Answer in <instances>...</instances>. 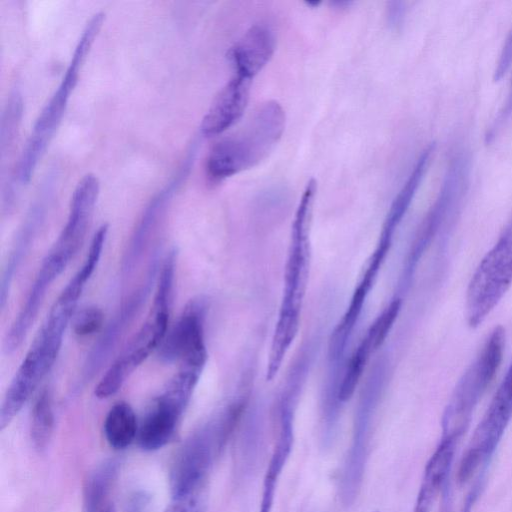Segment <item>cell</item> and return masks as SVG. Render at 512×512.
Returning <instances> with one entry per match:
<instances>
[{
  "instance_id": "6da1fadb",
  "label": "cell",
  "mask_w": 512,
  "mask_h": 512,
  "mask_svg": "<svg viewBox=\"0 0 512 512\" xmlns=\"http://www.w3.org/2000/svg\"><path fill=\"white\" fill-rule=\"evenodd\" d=\"M84 286L71 278L53 303L4 395L0 408L2 429L18 415L52 368Z\"/></svg>"
},
{
  "instance_id": "7a4b0ae2",
  "label": "cell",
  "mask_w": 512,
  "mask_h": 512,
  "mask_svg": "<svg viewBox=\"0 0 512 512\" xmlns=\"http://www.w3.org/2000/svg\"><path fill=\"white\" fill-rule=\"evenodd\" d=\"M285 122L277 101L259 105L243 127L212 146L206 160L209 178L221 181L260 164L281 139Z\"/></svg>"
},
{
  "instance_id": "3957f363",
  "label": "cell",
  "mask_w": 512,
  "mask_h": 512,
  "mask_svg": "<svg viewBox=\"0 0 512 512\" xmlns=\"http://www.w3.org/2000/svg\"><path fill=\"white\" fill-rule=\"evenodd\" d=\"M176 252L170 251L159 270L150 311L137 333L110 365L95 388L97 398L116 394L131 374L162 344L168 329L175 278Z\"/></svg>"
},
{
  "instance_id": "277c9868",
  "label": "cell",
  "mask_w": 512,
  "mask_h": 512,
  "mask_svg": "<svg viewBox=\"0 0 512 512\" xmlns=\"http://www.w3.org/2000/svg\"><path fill=\"white\" fill-rule=\"evenodd\" d=\"M104 18L103 12H97L87 22L61 82L34 123L17 165V180L21 184H27L30 181L39 160L57 130L68 100L78 82L83 62L102 27Z\"/></svg>"
},
{
  "instance_id": "5b68a950",
  "label": "cell",
  "mask_w": 512,
  "mask_h": 512,
  "mask_svg": "<svg viewBox=\"0 0 512 512\" xmlns=\"http://www.w3.org/2000/svg\"><path fill=\"white\" fill-rule=\"evenodd\" d=\"M240 413L241 406H230L220 417L199 428L184 442L171 470L170 483L174 499L197 494Z\"/></svg>"
},
{
  "instance_id": "8992f818",
  "label": "cell",
  "mask_w": 512,
  "mask_h": 512,
  "mask_svg": "<svg viewBox=\"0 0 512 512\" xmlns=\"http://www.w3.org/2000/svg\"><path fill=\"white\" fill-rule=\"evenodd\" d=\"M504 348L505 331L498 326L456 384L442 417V436L460 439L466 431L475 407L500 366Z\"/></svg>"
},
{
  "instance_id": "52a82bcc",
  "label": "cell",
  "mask_w": 512,
  "mask_h": 512,
  "mask_svg": "<svg viewBox=\"0 0 512 512\" xmlns=\"http://www.w3.org/2000/svg\"><path fill=\"white\" fill-rule=\"evenodd\" d=\"M512 284V217L476 268L466 293V318L479 326Z\"/></svg>"
},
{
  "instance_id": "ba28073f",
  "label": "cell",
  "mask_w": 512,
  "mask_h": 512,
  "mask_svg": "<svg viewBox=\"0 0 512 512\" xmlns=\"http://www.w3.org/2000/svg\"><path fill=\"white\" fill-rule=\"evenodd\" d=\"M315 194L316 189L312 186L304 189L293 222L285 299L274 338V343L285 348L293 339L298 326L299 305L306 277L308 227Z\"/></svg>"
},
{
  "instance_id": "9c48e42d",
  "label": "cell",
  "mask_w": 512,
  "mask_h": 512,
  "mask_svg": "<svg viewBox=\"0 0 512 512\" xmlns=\"http://www.w3.org/2000/svg\"><path fill=\"white\" fill-rule=\"evenodd\" d=\"M512 418V363L463 454L457 473L460 484L477 470L486 471L504 431Z\"/></svg>"
},
{
  "instance_id": "30bf717a",
  "label": "cell",
  "mask_w": 512,
  "mask_h": 512,
  "mask_svg": "<svg viewBox=\"0 0 512 512\" xmlns=\"http://www.w3.org/2000/svg\"><path fill=\"white\" fill-rule=\"evenodd\" d=\"M157 271V262H151L141 284L127 296L104 328L84 362L80 380L82 384L90 382L109 359L126 329L147 300L155 282Z\"/></svg>"
},
{
  "instance_id": "8fae6325",
  "label": "cell",
  "mask_w": 512,
  "mask_h": 512,
  "mask_svg": "<svg viewBox=\"0 0 512 512\" xmlns=\"http://www.w3.org/2000/svg\"><path fill=\"white\" fill-rule=\"evenodd\" d=\"M468 173L469 157L464 151H457L448 164L437 198L420 227L411 265L417 261L440 227L455 213L466 189Z\"/></svg>"
},
{
  "instance_id": "7c38bea8",
  "label": "cell",
  "mask_w": 512,
  "mask_h": 512,
  "mask_svg": "<svg viewBox=\"0 0 512 512\" xmlns=\"http://www.w3.org/2000/svg\"><path fill=\"white\" fill-rule=\"evenodd\" d=\"M204 304L192 300L184 308L180 318L167 332L159 348L164 362L178 360L180 364L203 369L207 360L204 340Z\"/></svg>"
},
{
  "instance_id": "4fadbf2b",
  "label": "cell",
  "mask_w": 512,
  "mask_h": 512,
  "mask_svg": "<svg viewBox=\"0 0 512 512\" xmlns=\"http://www.w3.org/2000/svg\"><path fill=\"white\" fill-rule=\"evenodd\" d=\"M251 79L235 74L218 92L204 115L200 130L206 137L225 132L243 116L248 105Z\"/></svg>"
},
{
  "instance_id": "5bb4252c",
  "label": "cell",
  "mask_w": 512,
  "mask_h": 512,
  "mask_svg": "<svg viewBox=\"0 0 512 512\" xmlns=\"http://www.w3.org/2000/svg\"><path fill=\"white\" fill-rule=\"evenodd\" d=\"M276 48L274 31L266 24L252 25L230 48L235 74L253 79L270 61Z\"/></svg>"
},
{
  "instance_id": "9a60e30c",
  "label": "cell",
  "mask_w": 512,
  "mask_h": 512,
  "mask_svg": "<svg viewBox=\"0 0 512 512\" xmlns=\"http://www.w3.org/2000/svg\"><path fill=\"white\" fill-rule=\"evenodd\" d=\"M187 405L163 391L156 398L139 428V443L144 450L154 451L165 446L176 431Z\"/></svg>"
},
{
  "instance_id": "2e32d148",
  "label": "cell",
  "mask_w": 512,
  "mask_h": 512,
  "mask_svg": "<svg viewBox=\"0 0 512 512\" xmlns=\"http://www.w3.org/2000/svg\"><path fill=\"white\" fill-rule=\"evenodd\" d=\"M189 167V164L183 165L177 177L169 186L160 191L145 208L123 256L122 272L124 274L131 273L139 263L168 200L171 198L173 191L176 189L182 176L186 174V169Z\"/></svg>"
},
{
  "instance_id": "e0dca14e",
  "label": "cell",
  "mask_w": 512,
  "mask_h": 512,
  "mask_svg": "<svg viewBox=\"0 0 512 512\" xmlns=\"http://www.w3.org/2000/svg\"><path fill=\"white\" fill-rule=\"evenodd\" d=\"M459 439L442 436L424 469L422 482L412 512H429L440 490L446 484Z\"/></svg>"
},
{
  "instance_id": "ac0fdd59",
  "label": "cell",
  "mask_w": 512,
  "mask_h": 512,
  "mask_svg": "<svg viewBox=\"0 0 512 512\" xmlns=\"http://www.w3.org/2000/svg\"><path fill=\"white\" fill-rule=\"evenodd\" d=\"M292 414L283 407L280 414L279 432L264 475L259 512H272L276 487L293 446Z\"/></svg>"
},
{
  "instance_id": "d6986e66",
  "label": "cell",
  "mask_w": 512,
  "mask_h": 512,
  "mask_svg": "<svg viewBox=\"0 0 512 512\" xmlns=\"http://www.w3.org/2000/svg\"><path fill=\"white\" fill-rule=\"evenodd\" d=\"M42 219V208L35 206L22 227L18 231L14 244L10 250L6 265L4 267L1 285H0V307L4 309L11 286L19 267L23 263L26 255L29 253L31 246L36 237Z\"/></svg>"
},
{
  "instance_id": "ffe728a7",
  "label": "cell",
  "mask_w": 512,
  "mask_h": 512,
  "mask_svg": "<svg viewBox=\"0 0 512 512\" xmlns=\"http://www.w3.org/2000/svg\"><path fill=\"white\" fill-rule=\"evenodd\" d=\"M138 432L134 410L126 402L111 407L104 421V434L111 447L122 450L128 447Z\"/></svg>"
},
{
  "instance_id": "44dd1931",
  "label": "cell",
  "mask_w": 512,
  "mask_h": 512,
  "mask_svg": "<svg viewBox=\"0 0 512 512\" xmlns=\"http://www.w3.org/2000/svg\"><path fill=\"white\" fill-rule=\"evenodd\" d=\"M117 469V462L109 460L90 475L84 493L86 512H101L107 506L106 497L116 478Z\"/></svg>"
},
{
  "instance_id": "7402d4cb",
  "label": "cell",
  "mask_w": 512,
  "mask_h": 512,
  "mask_svg": "<svg viewBox=\"0 0 512 512\" xmlns=\"http://www.w3.org/2000/svg\"><path fill=\"white\" fill-rule=\"evenodd\" d=\"M54 429V411L52 397L44 389L38 395L31 415V439L34 446L42 450L50 441Z\"/></svg>"
},
{
  "instance_id": "603a6c76",
  "label": "cell",
  "mask_w": 512,
  "mask_h": 512,
  "mask_svg": "<svg viewBox=\"0 0 512 512\" xmlns=\"http://www.w3.org/2000/svg\"><path fill=\"white\" fill-rule=\"evenodd\" d=\"M371 351L369 345L363 340L352 355L339 388L340 401H347L353 395Z\"/></svg>"
},
{
  "instance_id": "cb8c5ba5",
  "label": "cell",
  "mask_w": 512,
  "mask_h": 512,
  "mask_svg": "<svg viewBox=\"0 0 512 512\" xmlns=\"http://www.w3.org/2000/svg\"><path fill=\"white\" fill-rule=\"evenodd\" d=\"M22 114V101L19 94L14 93L8 100L2 116L1 149L11 145L15 139L16 131Z\"/></svg>"
},
{
  "instance_id": "d4e9b609",
  "label": "cell",
  "mask_w": 512,
  "mask_h": 512,
  "mask_svg": "<svg viewBox=\"0 0 512 512\" xmlns=\"http://www.w3.org/2000/svg\"><path fill=\"white\" fill-rule=\"evenodd\" d=\"M400 301H393L370 327L364 339L371 350L382 344L400 310Z\"/></svg>"
},
{
  "instance_id": "484cf974",
  "label": "cell",
  "mask_w": 512,
  "mask_h": 512,
  "mask_svg": "<svg viewBox=\"0 0 512 512\" xmlns=\"http://www.w3.org/2000/svg\"><path fill=\"white\" fill-rule=\"evenodd\" d=\"M104 315L94 306L79 311L73 323V330L78 336H89L99 331L103 325Z\"/></svg>"
},
{
  "instance_id": "4316f807",
  "label": "cell",
  "mask_w": 512,
  "mask_h": 512,
  "mask_svg": "<svg viewBox=\"0 0 512 512\" xmlns=\"http://www.w3.org/2000/svg\"><path fill=\"white\" fill-rule=\"evenodd\" d=\"M512 64V30L509 32L494 71V81H499L509 70Z\"/></svg>"
},
{
  "instance_id": "83f0119b",
  "label": "cell",
  "mask_w": 512,
  "mask_h": 512,
  "mask_svg": "<svg viewBox=\"0 0 512 512\" xmlns=\"http://www.w3.org/2000/svg\"><path fill=\"white\" fill-rule=\"evenodd\" d=\"M512 116V82L510 87V92L508 94L507 100L503 105L502 109L499 111L497 117L495 118L492 126L486 134V142L492 141L501 127L506 123V121Z\"/></svg>"
},
{
  "instance_id": "f1b7e54d",
  "label": "cell",
  "mask_w": 512,
  "mask_h": 512,
  "mask_svg": "<svg viewBox=\"0 0 512 512\" xmlns=\"http://www.w3.org/2000/svg\"><path fill=\"white\" fill-rule=\"evenodd\" d=\"M407 7L403 1H390L387 3L386 15L389 26L399 29L405 19Z\"/></svg>"
},
{
  "instance_id": "f546056e",
  "label": "cell",
  "mask_w": 512,
  "mask_h": 512,
  "mask_svg": "<svg viewBox=\"0 0 512 512\" xmlns=\"http://www.w3.org/2000/svg\"><path fill=\"white\" fill-rule=\"evenodd\" d=\"M163 512H202V505L197 494L174 501Z\"/></svg>"
},
{
  "instance_id": "4dcf8cb0",
  "label": "cell",
  "mask_w": 512,
  "mask_h": 512,
  "mask_svg": "<svg viewBox=\"0 0 512 512\" xmlns=\"http://www.w3.org/2000/svg\"><path fill=\"white\" fill-rule=\"evenodd\" d=\"M353 2L352 1H333L331 2V5L335 8H338V9H344V8H348L350 5H352Z\"/></svg>"
},
{
  "instance_id": "1f68e13d",
  "label": "cell",
  "mask_w": 512,
  "mask_h": 512,
  "mask_svg": "<svg viewBox=\"0 0 512 512\" xmlns=\"http://www.w3.org/2000/svg\"><path fill=\"white\" fill-rule=\"evenodd\" d=\"M101 512H114V509L111 505H107Z\"/></svg>"
},
{
  "instance_id": "d6a6232c",
  "label": "cell",
  "mask_w": 512,
  "mask_h": 512,
  "mask_svg": "<svg viewBox=\"0 0 512 512\" xmlns=\"http://www.w3.org/2000/svg\"><path fill=\"white\" fill-rule=\"evenodd\" d=\"M306 4L308 6H311V7H317L320 4V2H316V1L310 2V1H308V2H306Z\"/></svg>"
},
{
  "instance_id": "836d02e7",
  "label": "cell",
  "mask_w": 512,
  "mask_h": 512,
  "mask_svg": "<svg viewBox=\"0 0 512 512\" xmlns=\"http://www.w3.org/2000/svg\"><path fill=\"white\" fill-rule=\"evenodd\" d=\"M441 512H450V510L448 509V506H446Z\"/></svg>"
},
{
  "instance_id": "e575fe53",
  "label": "cell",
  "mask_w": 512,
  "mask_h": 512,
  "mask_svg": "<svg viewBox=\"0 0 512 512\" xmlns=\"http://www.w3.org/2000/svg\"><path fill=\"white\" fill-rule=\"evenodd\" d=\"M375 512H378V511H375Z\"/></svg>"
}]
</instances>
